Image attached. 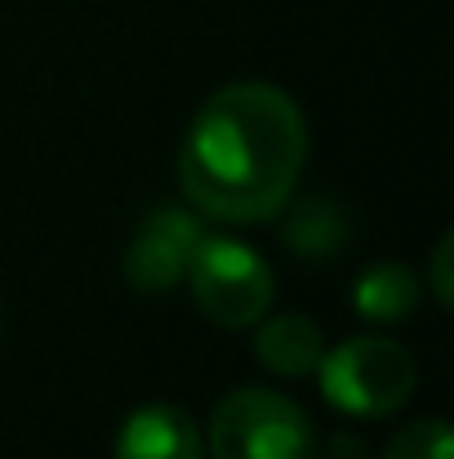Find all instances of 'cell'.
<instances>
[{
  "mask_svg": "<svg viewBox=\"0 0 454 459\" xmlns=\"http://www.w3.org/2000/svg\"><path fill=\"white\" fill-rule=\"evenodd\" d=\"M450 455H454V437L441 415L406 424L383 451V459H450Z\"/></svg>",
  "mask_w": 454,
  "mask_h": 459,
  "instance_id": "30bf717a",
  "label": "cell"
},
{
  "mask_svg": "<svg viewBox=\"0 0 454 459\" xmlns=\"http://www.w3.org/2000/svg\"><path fill=\"white\" fill-rule=\"evenodd\" d=\"M254 352L259 361L272 370V375H286V379H303L316 370L321 361V330L316 321H307L299 312H281L272 321H263L259 339H254Z\"/></svg>",
  "mask_w": 454,
  "mask_h": 459,
  "instance_id": "52a82bcc",
  "label": "cell"
},
{
  "mask_svg": "<svg viewBox=\"0 0 454 459\" xmlns=\"http://www.w3.org/2000/svg\"><path fill=\"white\" fill-rule=\"evenodd\" d=\"M201 241V223L178 210V205H160L139 223L130 250H125V281L143 295H160L169 286H178L187 277V259Z\"/></svg>",
  "mask_w": 454,
  "mask_h": 459,
  "instance_id": "5b68a950",
  "label": "cell"
},
{
  "mask_svg": "<svg viewBox=\"0 0 454 459\" xmlns=\"http://www.w3.org/2000/svg\"><path fill=\"white\" fill-rule=\"evenodd\" d=\"M352 304L365 321L392 325L419 307V281L406 264H370L352 286Z\"/></svg>",
  "mask_w": 454,
  "mask_h": 459,
  "instance_id": "ba28073f",
  "label": "cell"
},
{
  "mask_svg": "<svg viewBox=\"0 0 454 459\" xmlns=\"http://www.w3.org/2000/svg\"><path fill=\"white\" fill-rule=\"evenodd\" d=\"M316 375H321L325 402L361 420L392 415L415 393V357L401 343L379 339V334H361V339L338 343L334 352H321Z\"/></svg>",
  "mask_w": 454,
  "mask_h": 459,
  "instance_id": "7a4b0ae2",
  "label": "cell"
},
{
  "mask_svg": "<svg viewBox=\"0 0 454 459\" xmlns=\"http://www.w3.org/2000/svg\"><path fill=\"white\" fill-rule=\"evenodd\" d=\"M307 160L295 99L263 81H236L205 99L178 148L183 196L218 223H263L290 205Z\"/></svg>",
  "mask_w": 454,
  "mask_h": 459,
  "instance_id": "6da1fadb",
  "label": "cell"
},
{
  "mask_svg": "<svg viewBox=\"0 0 454 459\" xmlns=\"http://www.w3.org/2000/svg\"><path fill=\"white\" fill-rule=\"evenodd\" d=\"M214 459H316V433L277 388H236L210 420Z\"/></svg>",
  "mask_w": 454,
  "mask_h": 459,
  "instance_id": "3957f363",
  "label": "cell"
},
{
  "mask_svg": "<svg viewBox=\"0 0 454 459\" xmlns=\"http://www.w3.org/2000/svg\"><path fill=\"white\" fill-rule=\"evenodd\" d=\"M450 255H454V237L446 232L441 241H437V250H433V299L441 307H450L454 304V281H450Z\"/></svg>",
  "mask_w": 454,
  "mask_h": 459,
  "instance_id": "8fae6325",
  "label": "cell"
},
{
  "mask_svg": "<svg viewBox=\"0 0 454 459\" xmlns=\"http://www.w3.org/2000/svg\"><path fill=\"white\" fill-rule=\"evenodd\" d=\"M352 219L330 196H303L286 219V246L303 259H330L347 246Z\"/></svg>",
  "mask_w": 454,
  "mask_h": 459,
  "instance_id": "9c48e42d",
  "label": "cell"
},
{
  "mask_svg": "<svg viewBox=\"0 0 454 459\" xmlns=\"http://www.w3.org/2000/svg\"><path fill=\"white\" fill-rule=\"evenodd\" d=\"M116 459H205L201 429L178 406H143L125 420Z\"/></svg>",
  "mask_w": 454,
  "mask_h": 459,
  "instance_id": "8992f818",
  "label": "cell"
},
{
  "mask_svg": "<svg viewBox=\"0 0 454 459\" xmlns=\"http://www.w3.org/2000/svg\"><path fill=\"white\" fill-rule=\"evenodd\" d=\"M187 281L196 307L223 325V330H245L268 316L277 299V281L268 264L236 237H210L201 232L192 259H187Z\"/></svg>",
  "mask_w": 454,
  "mask_h": 459,
  "instance_id": "277c9868",
  "label": "cell"
}]
</instances>
